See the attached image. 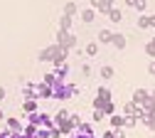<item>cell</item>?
Returning <instances> with one entry per match:
<instances>
[{"label":"cell","mask_w":155,"mask_h":138,"mask_svg":"<svg viewBox=\"0 0 155 138\" xmlns=\"http://www.w3.org/2000/svg\"><path fill=\"white\" fill-rule=\"evenodd\" d=\"M57 45H59V47H64V49H71V47L76 45L74 32H64V30H59V32H57Z\"/></svg>","instance_id":"6da1fadb"},{"label":"cell","mask_w":155,"mask_h":138,"mask_svg":"<svg viewBox=\"0 0 155 138\" xmlns=\"http://www.w3.org/2000/svg\"><path fill=\"white\" fill-rule=\"evenodd\" d=\"M76 91H79V89H76L74 84H62V86L54 89V96H57V99H69V96H74Z\"/></svg>","instance_id":"7a4b0ae2"},{"label":"cell","mask_w":155,"mask_h":138,"mask_svg":"<svg viewBox=\"0 0 155 138\" xmlns=\"http://www.w3.org/2000/svg\"><path fill=\"white\" fill-rule=\"evenodd\" d=\"M35 94H37V96H54V89L47 86V84H37V86H35Z\"/></svg>","instance_id":"3957f363"},{"label":"cell","mask_w":155,"mask_h":138,"mask_svg":"<svg viewBox=\"0 0 155 138\" xmlns=\"http://www.w3.org/2000/svg\"><path fill=\"white\" fill-rule=\"evenodd\" d=\"M111 45H113V47H118V49H123V47H126V35H121V32H113V37H111Z\"/></svg>","instance_id":"277c9868"},{"label":"cell","mask_w":155,"mask_h":138,"mask_svg":"<svg viewBox=\"0 0 155 138\" xmlns=\"http://www.w3.org/2000/svg\"><path fill=\"white\" fill-rule=\"evenodd\" d=\"M5 123H8V131H10V133H12V131H22V123H20V118H15V116L5 118Z\"/></svg>","instance_id":"5b68a950"},{"label":"cell","mask_w":155,"mask_h":138,"mask_svg":"<svg viewBox=\"0 0 155 138\" xmlns=\"http://www.w3.org/2000/svg\"><path fill=\"white\" fill-rule=\"evenodd\" d=\"M59 30L71 32V17H69V15H62V17H59Z\"/></svg>","instance_id":"8992f818"},{"label":"cell","mask_w":155,"mask_h":138,"mask_svg":"<svg viewBox=\"0 0 155 138\" xmlns=\"http://www.w3.org/2000/svg\"><path fill=\"white\" fill-rule=\"evenodd\" d=\"M22 111H25V113H35V111H37V101H35V99H25Z\"/></svg>","instance_id":"52a82bcc"},{"label":"cell","mask_w":155,"mask_h":138,"mask_svg":"<svg viewBox=\"0 0 155 138\" xmlns=\"http://www.w3.org/2000/svg\"><path fill=\"white\" fill-rule=\"evenodd\" d=\"M94 17H96V10L94 8H84L81 10V20H84V22H91Z\"/></svg>","instance_id":"ba28073f"},{"label":"cell","mask_w":155,"mask_h":138,"mask_svg":"<svg viewBox=\"0 0 155 138\" xmlns=\"http://www.w3.org/2000/svg\"><path fill=\"white\" fill-rule=\"evenodd\" d=\"M74 12H76V3H74V0H69V3L64 5V15H69V17H74Z\"/></svg>","instance_id":"9c48e42d"},{"label":"cell","mask_w":155,"mask_h":138,"mask_svg":"<svg viewBox=\"0 0 155 138\" xmlns=\"http://www.w3.org/2000/svg\"><path fill=\"white\" fill-rule=\"evenodd\" d=\"M138 27H143V30H145V27H150V15H145V12H143V15L138 17Z\"/></svg>","instance_id":"30bf717a"},{"label":"cell","mask_w":155,"mask_h":138,"mask_svg":"<svg viewBox=\"0 0 155 138\" xmlns=\"http://www.w3.org/2000/svg\"><path fill=\"white\" fill-rule=\"evenodd\" d=\"M101 76H104V79H111V76H113V67H111V64H104V67H101Z\"/></svg>","instance_id":"8fae6325"},{"label":"cell","mask_w":155,"mask_h":138,"mask_svg":"<svg viewBox=\"0 0 155 138\" xmlns=\"http://www.w3.org/2000/svg\"><path fill=\"white\" fill-rule=\"evenodd\" d=\"M22 94H25V99H35L37 94H35V84H27L25 89H22Z\"/></svg>","instance_id":"7c38bea8"},{"label":"cell","mask_w":155,"mask_h":138,"mask_svg":"<svg viewBox=\"0 0 155 138\" xmlns=\"http://www.w3.org/2000/svg\"><path fill=\"white\" fill-rule=\"evenodd\" d=\"M111 37H113L111 30H101V32H99V39H101V42H111Z\"/></svg>","instance_id":"4fadbf2b"},{"label":"cell","mask_w":155,"mask_h":138,"mask_svg":"<svg viewBox=\"0 0 155 138\" xmlns=\"http://www.w3.org/2000/svg\"><path fill=\"white\" fill-rule=\"evenodd\" d=\"M126 5H133L138 10H145V0H126Z\"/></svg>","instance_id":"5bb4252c"},{"label":"cell","mask_w":155,"mask_h":138,"mask_svg":"<svg viewBox=\"0 0 155 138\" xmlns=\"http://www.w3.org/2000/svg\"><path fill=\"white\" fill-rule=\"evenodd\" d=\"M108 17H111V20H113V22H118V20H121V17H123V12H121V10H118V8H113V10H111V12H108Z\"/></svg>","instance_id":"9a60e30c"},{"label":"cell","mask_w":155,"mask_h":138,"mask_svg":"<svg viewBox=\"0 0 155 138\" xmlns=\"http://www.w3.org/2000/svg\"><path fill=\"white\" fill-rule=\"evenodd\" d=\"M79 133H84V136H94V128H91V123H81V126H79Z\"/></svg>","instance_id":"2e32d148"},{"label":"cell","mask_w":155,"mask_h":138,"mask_svg":"<svg viewBox=\"0 0 155 138\" xmlns=\"http://www.w3.org/2000/svg\"><path fill=\"white\" fill-rule=\"evenodd\" d=\"M96 52H99V45H96V42H89V45H86V54H91V57H94Z\"/></svg>","instance_id":"e0dca14e"},{"label":"cell","mask_w":155,"mask_h":138,"mask_svg":"<svg viewBox=\"0 0 155 138\" xmlns=\"http://www.w3.org/2000/svg\"><path fill=\"white\" fill-rule=\"evenodd\" d=\"M111 123L113 126H123L126 123V116H111Z\"/></svg>","instance_id":"ac0fdd59"},{"label":"cell","mask_w":155,"mask_h":138,"mask_svg":"<svg viewBox=\"0 0 155 138\" xmlns=\"http://www.w3.org/2000/svg\"><path fill=\"white\" fill-rule=\"evenodd\" d=\"M145 52H148L150 57H155V39H150V42L145 45Z\"/></svg>","instance_id":"d6986e66"},{"label":"cell","mask_w":155,"mask_h":138,"mask_svg":"<svg viewBox=\"0 0 155 138\" xmlns=\"http://www.w3.org/2000/svg\"><path fill=\"white\" fill-rule=\"evenodd\" d=\"M104 138H116V133H111V131H108V133H104Z\"/></svg>","instance_id":"ffe728a7"},{"label":"cell","mask_w":155,"mask_h":138,"mask_svg":"<svg viewBox=\"0 0 155 138\" xmlns=\"http://www.w3.org/2000/svg\"><path fill=\"white\" fill-rule=\"evenodd\" d=\"M3 99H5V89H3V86H0V101H3Z\"/></svg>","instance_id":"44dd1931"},{"label":"cell","mask_w":155,"mask_h":138,"mask_svg":"<svg viewBox=\"0 0 155 138\" xmlns=\"http://www.w3.org/2000/svg\"><path fill=\"white\" fill-rule=\"evenodd\" d=\"M150 25H153V27H155V15H150Z\"/></svg>","instance_id":"7402d4cb"},{"label":"cell","mask_w":155,"mask_h":138,"mask_svg":"<svg viewBox=\"0 0 155 138\" xmlns=\"http://www.w3.org/2000/svg\"><path fill=\"white\" fill-rule=\"evenodd\" d=\"M150 74H155V62H153V64H150Z\"/></svg>","instance_id":"603a6c76"},{"label":"cell","mask_w":155,"mask_h":138,"mask_svg":"<svg viewBox=\"0 0 155 138\" xmlns=\"http://www.w3.org/2000/svg\"><path fill=\"white\" fill-rule=\"evenodd\" d=\"M150 99H153V101H155V89H153V91H150Z\"/></svg>","instance_id":"cb8c5ba5"},{"label":"cell","mask_w":155,"mask_h":138,"mask_svg":"<svg viewBox=\"0 0 155 138\" xmlns=\"http://www.w3.org/2000/svg\"><path fill=\"white\" fill-rule=\"evenodd\" d=\"M3 118H5V116H3V109H0V121H3Z\"/></svg>","instance_id":"d4e9b609"}]
</instances>
